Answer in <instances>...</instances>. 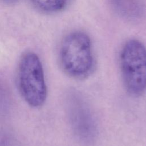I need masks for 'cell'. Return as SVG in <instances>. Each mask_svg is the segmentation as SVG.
<instances>
[{
	"label": "cell",
	"mask_w": 146,
	"mask_h": 146,
	"mask_svg": "<svg viewBox=\"0 0 146 146\" xmlns=\"http://www.w3.org/2000/svg\"><path fill=\"white\" fill-rule=\"evenodd\" d=\"M17 82L21 96L30 106L38 107L44 104L47 97V87L42 64L36 54L27 52L21 57Z\"/></svg>",
	"instance_id": "7a4b0ae2"
},
{
	"label": "cell",
	"mask_w": 146,
	"mask_h": 146,
	"mask_svg": "<svg viewBox=\"0 0 146 146\" xmlns=\"http://www.w3.org/2000/svg\"><path fill=\"white\" fill-rule=\"evenodd\" d=\"M60 61L63 70L71 76L81 79L91 72L94 58L88 35L80 31L68 34L60 49Z\"/></svg>",
	"instance_id": "6da1fadb"
},
{
	"label": "cell",
	"mask_w": 146,
	"mask_h": 146,
	"mask_svg": "<svg viewBox=\"0 0 146 146\" xmlns=\"http://www.w3.org/2000/svg\"><path fill=\"white\" fill-rule=\"evenodd\" d=\"M121 74L127 91L133 96L146 90V47L137 39L123 46L120 55Z\"/></svg>",
	"instance_id": "3957f363"
},
{
	"label": "cell",
	"mask_w": 146,
	"mask_h": 146,
	"mask_svg": "<svg viewBox=\"0 0 146 146\" xmlns=\"http://www.w3.org/2000/svg\"><path fill=\"white\" fill-rule=\"evenodd\" d=\"M18 0H0V2L7 4V5H11V4H14L15 2H17Z\"/></svg>",
	"instance_id": "52a82bcc"
},
{
	"label": "cell",
	"mask_w": 146,
	"mask_h": 146,
	"mask_svg": "<svg viewBox=\"0 0 146 146\" xmlns=\"http://www.w3.org/2000/svg\"><path fill=\"white\" fill-rule=\"evenodd\" d=\"M115 11L121 17L128 19H138L143 13L141 0H110Z\"/></svg>",
	"instance_id": "5b68a950"
},
{
	"label": "cell",
	"mask_w": 146,
	"mask_h": 146,
	"mask_svg": "<svg viewBox=\"0 0 146 146\" xmlns=\"http://www.w3.org/2000/svg\"><path fill=\"white\" fill-rule=\"evenodd\" d=\"M39 10L47 13H55L62 10L67 0H31Z\"/></svg>",
	"instance_id": "8992f818"
},
{
	"label": "cell",
	"mask_w": 146,
	"mask_h": 146,
	"mask_svg": "<svg viewBox=\"0 0 146 146\" xmlns=\"http://www.w3.org/2000/svg\"><path fill=\"white\" fill-rule=\"evenodd\" d=\"M70 117L75 135L85 143L92 142L96 135V125L87 104L73 93L70 105Z\"/></svg>",
	"instance_id": "277c9868"
}]
</instances>
